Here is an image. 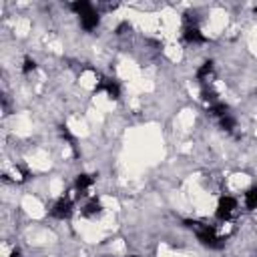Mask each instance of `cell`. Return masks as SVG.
I'll list each match as a JSON object with an SVG mask.
<instances>
[{"label":"cell","instance_id":"cell-2","mask_svg":"<svg viewBox=\"0 0 257 257\" xmlns=\"http://www.w3.org/2000/svg\"><path fill=\"white\" fill-rule=\"evenodd\" d=\"M71 8L81 16V24H83L85 30H94L96 26H99V14H96V10L92 8L90 2L81 0V2H73Z\"/></svg>","mask_w":257,"mask_h":257},{"label":"cell","instance_id":"cell-11","mask_svg":"<svg viewBox=\"0 0 257 257\" xmlns=\"http://www.w3.org/2000/svg\"><path fill=\"white\" fill-rule=\"evenodd\" d=\"M101 209H103V205L96 201V199H92L86 207H85V215H94V213H101Z\"/></svg>","mask_w":257,"mask_h":257},{"label":"cell","instance_id":"cell-6","mask_svg":"<svg viewBox=\"0 0 257 257\" xmlns=\"http://www.w3.org/2000/svg\"><path fill=\"white\" fill-rule=\"evenodd\" d=\"M183 37H185L187 43H205V37L201 35V30L197 26H187Z\"/></svg>","mask_w":257,"mask_h":257},{"label":"cell","instance_id":"cell-14","mask_svg":"<svg viewBox=\"0 0 257 257\" xmlns=\"http://www.w3.org/2000/svg\"><path fill=\"white\" fill-rule=\"evenodd\" d=\"M12 257H18V251H14V253H12Z\"/></svg>","mask_w":257,"mask_h":257},{"label":"cell","instance_id":"cell-4","mask_svg":"<svg viewBox=\"0 0 257 257\" xmlns=\"http://www.w3.org/2000/svg\"><path fill=\"white\" fill-rule=\"evenodd\" d=\"M71 213H73V201L71 199H60L50 211V215L56 217V219H67V217H71Z\"/></svg>","mask_w":257,"mask_h":257},{"label":"cell","instance_id":"cell-1","mask_svg":"<svg viewBox=\"0 0 257 257\" xmlns=\"http://www.w3.org/2000/svg\"><path fill=\"white\" fill-rule=\"evenodd\" d=\"M185 225H187V227H191L193 231L197 233L199 241H201L205 247H211V249H219V247H223V239L217 237L215 229L209 227V225L199 223V221H185Z\"/></svg>","mask_w":257,"mask_h":257},{"label":"cell","instance_id":"cell-12","mask_svg":"<svg viewBox=\"0 0 257 257\" xmlns=\"http://www.w3.org/2000/svg\"><path fill=\"white\" fill-rule=\"evenodd\" d=\"M35 69H37V62L32 60V58H24V64H22V73H24V75H30V73L35 71Z\"/></svg>","mask_w":257,"mask_h":257},{"label":"cell","instance_id":"cell-5","mask_svg":"<svg viewBox=\"0 0 257 257\" xmlns=\"http://www.w3.org/2000/svg\"><path fill=\"white\" fill-rule=\"evenodd\" d=\"M96 92H101V90H105L111 99H119V94H121V88H119V85L113 81V79H103L99 85H96V88H94Z\"/></svg>","mask_w":257,"mask_h":257},{"label":"cell","instance_id":"cell-9","mask_svg":"<svg viewBox=\"0 0 257 257\" xmlns=\"http://www.w3.org/2000/svg\"><path fill=\"white\" fill-rule=\"evenodd\" d=\"M245 205H247V209H255L257 207V187H251L245 193Z\"/></svg>","mask_w":257,"mask_h":257},{"label":"cell","instance_id":"cell-10","mask_svg":"<svg viewBox=\"0 0 257 257\" xmlns=\"http://www.w3.org/2000/svg\"><path fill=\"white\" fill-rule=\"evenodd\" d=\"M211 73H213V62H211V60H207V62H203V67L197 71V79H199V81H203V79H207Z\"/></svg>","mask_w":257,"mask_h":257},{"label":"cell","instance_id":"cell-15","mask_svg":"<svg viewBox=\"0 0 257 257\" xmlns=\"http://www.w3.org/2000/svg\"><path fill=\"white\" fill-rule=\"evenodd\" d=\"M131 257H135V255H131Z\"/></svg>","mask_w":257,"mask_h":257},{"label":"cell","instance_id":"cell-7","mask_svg":"<svg viewBox=\"0 0 257 257\" xmlns=\"http://www.w3.org/2000/svg\"><path fill=\"white\" fill-rule=\"evenodd\" d=\"M92 183H94V179H92L90 175H79V177H77V189L81 191V195H85V191L90 189Z\"/></svg>","mask_w":257,"mask_h":257},{"label":"cell","instance_id":"cell-8","mask_svg":"<svg viewBox=\"0 0 257 257\" xmlns=\"http://www.w3.org/2000/svg\"><path fill=\"white\" fill-rule=\"evenodd\" d=\"M227 111H229V109H227V105H223V103H213V105L209 107V113H211L213 117H219V119L227 117V115H229Z\"/></svg>","mask_w":257,"mask_h":257},{"label":"cell","instance_id":"cell-13","mask_svg":"<svg viewBox=\"0 0 257 257\" xmlns=\"http://www.w3.org/2000/svg\"><path fill=\"white\" fill-rule=\"evenodd\" d=\"M233 127H235V121H233V117H223L221 119V128H225V131H233Z\"/></svg>","mask_w":257,"mask_h":257},{"label":"cell","instance_id":"cell-3","mask_svg":"<svg viewBox=\"0 0 257 257\" xmlns=\"http://www.w3.org/2000/svg\"><path fill=\"white\" fill-rule=\"evenodd\" d=\"M235 209H237V201L233 197H221L219 205H217V219H221V221L225 219V221H227L235 213Z\"/></svg>","mask_w":257,"mask_h":257}]
</instances>
